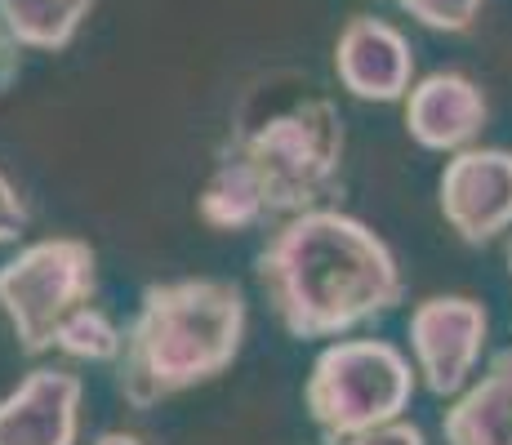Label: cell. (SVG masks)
<instances>
[{
	"mask_svg": "<svg viewBox=\"0 0 512 445\" xmlns=\"http://www.w3.org/2000/svg\"><path fill=\"white\" fill-rule=\"evenodd\" d=\"M94 0H0V18L23 49L58 54L76 41Z\"/></svg>",
	"mask_w": 512,
	"mask_h": 445,
	"instance_id": "obj_13",
	"label": "cell"
},
{
	"mask_svg": "<svg viewBox=\"0 0 512 445\" xmlns=\"http://www.w3.org/2000/svg\"><path fill=\"white\" fill-rule=\"evenodd\" d=\"M27 219H32V214H27V201L18 196V187L0 174V245H14L18 236L27 232Z\"/></svg>",
	"mask_w": 512,
	"mask_h": 445,
	"instance_id": "obj_16",
	"label": "cell"
},
{
	"mask_svg": "<svg viewBox=\"0 0 512 445\" xmlns=\"http://www.w3.org/2000/svg\"><path fill=\"white\" fill-rule=\"evenodd\" d=\"M81 401V374L36 365L9 397H0V445H76Z\"/></svg>",
	"mask_w": 512,
	"mask_h": 445,
	"instance_id": "obj_10",
	"label": "cell"
},
{
	"mask_svg": "<svg viewBox=\"0 0 512 445\" xmlns=\"http://www.w3.org/2000/svg\"><path fill=\"white\" fill-rule=\"evenodd\" d=\"M18 72H23V45L14 41V32H9L5 18H0V94H9Z\"/></svg>",
	"mask_w": 512,
	"mask_h": 445,
	"instance_id": "obj_18",
	"label": "cell"
},
{
	"mask_svg": "<svg viewBox=\"0 0 512 445\" xmlns=\"http://www.w3.org/2000/svg\"><path fill=\"white\" fill-rule=\"evenodd\" d=\"M94 445H147L143 437H134V432H103Z\"/></svg>",
	"mask_w": 512,
	"mask_h": 445,
	"instance_id": "obj_19",
	"label": "cell"
},
{
	"mask_svg": "<svg viewBox=\"0 0 512 445\" xmlns=\"http://www.w3.org/2000/svg\"><path fill=\"white\" fill-rule=\"evenodd\" d=\"M397 5H401V14H410L419 27H428V32L459 36L481 18L486 0H397Z\"/></svg>",
	"mask_w": 512,
	"mask_h": 445,
	"instance_id": "obj_15",
	"label": "cell"
},
{
	"mask_svg": "<svg viewBox=\"0 0 512 445\" xmlns=\"http://www.w3.org/2000/svg\"><path fill=\"white\" fill-rule=\"evenodd\" d=\"M437 205L464 245L499 241L512 227V152L477 143L450 152L437 178Z\"/></svg>",
	"mask_w": 512,
	"mask_h": 445,
	"instance_id": "obj_7",
	"label": "cell"
},
{
	"mask_svg": "<svg viewBox=\"0 0 512 445\" xmlns=\"http://www.w3.org/2000/svg\"><path fill=\"white\" fill-rule=\"evenodd\" d=\"M334 76L361 103H401L415 85V49L388 18L352 14L334 41Z\"/></svg>",
	"mask_w": 512,
	"mask_h": 445,
	"instance_id": "obj_8",
	"label": "cell"
},
{
	"mask_svg": "<svg viewBox=\"0 0 512 445\" xmlns=\"http://www.w3.org/2000/svg\"><path fill=\"white\" fill-rule=\"evenodd\" d=\"M272 316L290 339H343L406 299L397 254L370 223L317 205L290 214L254 259Z\"/></svg>",
	"mask_w": 512,
	"mask_h": 445,
	"instance_id": "obj_1",
	"label": "cell"
},
{
	"mask_svg": "<svg viewBox=\"0 0 512 445\" xmlns=\"http://www.w3.org/2000/svg\"><path fill=\"white\" fill-rule=\"evenodd\" d=\"M508 276H512V245H508Z\"/></svg>",
	"mask_w": 512,
	"mask_h": 445,
	"instance_id": "obj_20",
	"label": "cell"
},
{
	"mask_svg": "<svg viewBox=\"0 0 512 445\" xmlns=\"http://www.w3.org/2000/svg\"><path fill=\"white\" fill-rule=\"evenodd\" d=\"M245 321L250 308L232 281L187 276L147 285L116 356V392L130 410H156L161 401L214 383L241 356Z\"/></svg>",
	"mask_w": 512,
	"mask_h": 445,
	"instance_id": "obj_2",
	"label": "cell"
},
{
	"mask_svg": "<svg viewBox=\"0 0 512 445\" xmlns=\"http://www.w3.org/2000/svg\"><path fill=\"white\" fill-rule=\"evenodd\" d=\"M415 365L388 339H334L303 383V410L321 445H343L410 410Z\"/></svg>",
	"mask_w": 512,
	"mask_h": 445,
	"instance_id": "obj_4",
	"label": "cell"
},
{
	"mask_svg": "<svg viewBox=\"0 0 512 445\" xmlns=\"http://www.w3.org/2000/svg\"><path fill=\"white\" fill-rule=\"evenodd\" d=\"M343 116L326 94L303 85L290 98H272L259 107L250 94L245 112L236 116L228 156L254 174L268 214H303L330 205L343 192Z\"/></svg>",
	"mask_w": 512,
	"mask_h": 445,
	"instance_id": "obj_3",
	"label": "cell"
},
{
	"mask_svg": "<svg viewBox=\"0 0 512 445\" xmlns=\"http://www.w3.org/2000/svg\"><path fill=\"white\" fill-rule=\"evenodd\" d=\"M410 356L432 397H459L477 374L490 339V316L468 294H432L410 312Z\"/></svg>",
	"mask_w": 512,
	"mask_h": 445,
	"instance_id": "obj_6",
	"label": "cell"
},
{
	"mask_svg": "<svg viewBox=\"0 0 512 445\" xmlns=\"http://www.w3.org/2000/svg\"><path fill=\"white\" fill-rule=\"evenodd\" d=\"M343 445H428V441H423V432L406 419V414H401V419L379 423V428L361 432V437H352V441H343Z\"/></svg>",
	"mask_w": 512,
	"mask_h": 445,
	"instance_id": "obj_17",
	"label": "cell"
},
{
	"mask_svg": "<svg viewBox=\"0 0 512 445\" xmlns=\"http://www.w3.org/2000/svg\"><path fill=\"white\" fill-rule=\"evenodd\" d=\"M121 348H125V330L103 308H94V303L76 308L54 334V352L72 356V361H94V365L112 361L116 365Z\"/></svg>",
	"mask_w": 512,
	"mask_h": 445,
	"instance_id": "obj_14",
	"label": "cell"
},
{
	"mask_svg": "<svg viewBox=\"0 0 512 445\" xmlns=\"http://www.w3.org/2000/svg\"><path fill=\"white\" fill-rule=\"evenodd\" d=\"M98 290V254L81 236L32 241L0 263V312L18 352H54V334Z\"/></svg>",
	"mask_w": 512,
	"mask_h": 445,
	"instance_id": "obj_5",
	"label": "cell"
},
{
	"mask_svg": "<svg viewBox=\"0 0 512 445\" xmlns=\"http://www.w3.org/2000/svg\"><path fill=\"white\" fill-rule=\"evenodd\" d=\"M196 210H201V219L210 227H219V232H245V227L268 219V205H263V192H259V183H254V174L228 152L219 156L214 174L205 178L201 196H196Z\"/></svg>",
	"mask_w": 512,
	"mask_h": 445,
	"instance_id": "obj_12",
	"label": "cell"
},
{
	"mask_svg": "<svg viewBox=\"0 0 512 445\" xmlns=\"http://www.w3.org/2000/svg\"><path fill=\"white\" fill-rule=\"evenodd\" d=\"M406 112V134L415 138L423 152H464L481 138L490 121V103L481 85L464 72H428L410 85L401 98Z\"/></svg>",
	"mask_w": 512,
	"mask_h": 445,
	"instance_id": "obj_9",
	"label": "cell"
},
{
	"mask_svg": "<svg viewBox=\"0 0 512 445\" xmlns=\"http://www.w3.org/2000/svg\"><path fill=\"white\" fill-rule=\"evenodd\" d=\"M441 437L446 445H512V343L490 356L477 383L450 397Z\"/></svg>",
	"mask_w": 512,
	"mask_h": 445,
	"instance_id": "obj_11",
	"label": "cell"
}]
</instances>
